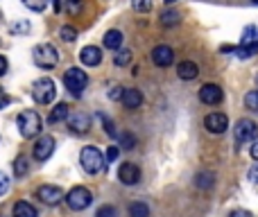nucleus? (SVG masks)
<instances>
[{
  "mask_svg": "<svg viewBox=\"0 0 258 217\" xmlns=\"http://www.w3.org/2000/svg\"><path fill=\"white\" fill-rule=\"evenodd\" d=\"M18 131L23 138H34L41 134V118L36 111H21L18 113Z\"/></svg>",
  "mask_w": 258,
  "mask_h": 217,
  "instance_id": "nucleus-1",
  "label": "nucleus"
},
{
  "mask_svg": "<svg viewBox=\"0 0 258 217\" xmlns=\"http://www.w3.org/2000/svg\"><path fill=\"white\" fill-rule=\"evenodd\" d=\"M32 97L36 99L39 104H50L54 97H57V86L50 77H41V79L34 81L32 86Z\"/></svg>",
  "mask_w": 258,
  "mask_h": 217,
  "instance_id": "nucleus-2",
  "label": "nucleus"
},
{
  "mask_svg": "<svg viewBox=\"0 0 258 217\" xmlns=\"http://www.w3.org/2000/svg\"><path fill=\"white\" fill-rule=\"evenodd\" d=\"M34 63L39 68H54L59 63V52H57V48L54 45H50V43H41V45H36L34 48Z\"/></svg>",
  "mask_w": 258,
  "mask_h": 217,
  "instance_id": "nucleus-3",
  "label": "nucleus"
},
{
  "mask_svg": "<svg viewBox=\"0 0 258 217\" xmlns=\"http://www.w3.org/2000/svg\"><path fill=\"white\" fill-rule=\"evenodd\" d=\"M79 161H81V167H84L89 174H98L104 167V156L98 147H84L79 154Z\"/></svg>",
  "mask_w": 258,
  "mask_h": 217,
  "instance_id": "nucleus-4",
  "label": "nucleus"
},
{
  "mask_svg": "<svg viewBox=\"0 0 258 217\" xmlns=\"http://www.w3.org/2000/svg\"><path fill=\"white\" fill-rule=\"evenodd\" d=\"M91 201H93V194H91V190L84 188V185H77V188H72L70 192L66 194V203L70 210H84V208L91 206Z\"/></svg>",
  "mask_w": 258,
  "mask_h": 217,
  "instance_id": "nucleus-5",
  "label": "nucleus"
},
{
  "mask_svg": "<svg viewBox=\"0 0 258 217\" xmlns=\"http://www.w3.org/2000/svg\"><path fill=\"white\" fill-rule=\"evenodd\" d=\"M63 84H66V88L70 90L72 95H81V90L89 84V77H86V72L79 70V68H68V70L63 72Z\"/></svg>",
  "mask_w": 258,
  "mask_h": 217,
  "instance_id": "nucleus-6",
  "label": "nucleus"
},
{
  "mask_svg": "<svg viewBox=\"0 0 258 217\" xmlns=\"http://www.w3.org/2000/svg\"><path fill=\"white\" fill-rule=\"evenodd\" d=\"M233 136L238 143H249V140H253L258 136V125L253 120H249V118H242V120H238V125H235Z\"/></svg>",
  "mask_w": 258,
  "mask_h": 217,
  "instance_id": "nucleus-7",
  "label": "nucleus"
},
{
  "mask_svg": "<svg viewBox=\"0 0 258 217\" xmlns=\"http://www.w3.org/2000/svg\"><path fill=\"white\" fill-rule=\"evenodd\" d=\"M36 197H39L43 203H48V206H57V203L63 199V192H61V188H57V185H41V188L36 190Z\"/></svg>",
  "mask_w": 258,
  "mask_h": 217,
  "instance_id": "nucleus-8",
  "label": "nucleus"
},
{
  "mask_svg": "<svg viewBox=\"0 0 258 217\" xmlns=\"http://www.w3.org/2000/svg\"><path fill=\"white\" fill-rule=\"evenodd\" d=\"M52 152H54V138L52 136H41V138L34 143V158L36 161H45V158H50Z\"/></svg>",
  "mask_w": 258,
  "mask_h": 217,
  "instance_id": "nucleus-9",
  "label": "nucleus"
},
{
  "mask_svg": "<svg viewBox=\"0 0 258 217\" xmlns=\"http://www.w3.org/2000/svg\"><path fill=\"white\" fill-rule=\"evenodd\" d=\"M204 127H206L211 134H224V131L229 129V118H226L224 113H211V116H206V120H204Z\"/></svg>",
  "mask_w": 258,
  "mask_h": 217,
  "instance_id": "nucleus-10",
  "label": "nucleus"
},
{
  "mask_svg": "<svg viewBox=\"0 0 258 217\" xmlns=\"http://www.w3.org/2000/svg\"><path fill=\"white\" fill-rule=\"evenodd\" d=\"M199 99H202L204 104L215 106V104L222 102V88L217 84H204L202 88H199Z\"/></svg>",
  "mask_w": 258,
  "mask_h": 217,
  "instance_id": "nucleus-11",
  "label": "nucleus"
},
{
  "mask_svg": "<svg viewBox=\"0 0 258 217\" xmlns=\"http://www.w3.org/2000/svg\"><path fill=\"white\" fill-rule=\"evenodd\" d=\"M118 179H120L125 185L138 183V181H140V170H138V165H134V163H122L120 170H118Z\"/></svg>",
  "mask_w": 258,
  "mask_h": 217,
  "instance_id": "nucleus-12",
  "label": "nucleus"
},
{
  "mask_svg": "<svg viewBox=\"0 0 258 217\" xmlns=\"http://www.w3.org/2000/svg\"><path fill=\"white\" fill-rule=\"evenodd\" d=\"M152 61L156 63L158 68H165L175 61V52H172L170 45H156V48L152 50Z\"/></svg>",
  "mask_w": 258,
  "mask_h": 217,
  "instance_id": "nucleus-13",
  "label": "nucleus"
},
{
  "mask_svg": "<svg viewBox=\"0 0 258 217\" xmlns=\"http://www.w3.org/2000/svg\"><path fill=\"white\" fill-rule=\"evenodd\" d=\"M68 127L75 134H86L91 127V118L86 113H72V116H68Z\"/></svg>",
  "mask_w": 258,
  "mask_h": 217,
  "instance_id": "nucleus-14",
  "label": "nucleus"
},
{
  "mask_svg": "<svg viewBox=\"0 0 258 217\" xmlns=\"http://www.w3.org/2000/svg\"><path fill=\"white\" fill-rule=\"evenodd\" d=\"M79 59L84 66H98V63L102 61V50L95 48V45H86V48H81Z\"/></svg>",
  "mask_w": 258,
  "mask_h": 217,
  "instance_id": "nucleus-15",
  "label": "nucleus"
},
{
  "mask_svg": "<svg viewBox=\"0 0 258 217\" xmlns=\"http://www.w3.org/2000/svg\"><path fill=\"white\" fill-rule=\"evenodd\" d=\"M122 104H125L127 108H138L140 104H143V95H140L138 88H125V93H122Z\"/></svg>",
  "mask_w": 258,
  "mask_h": 217,
  "instance_id": "nucleus-16",
  "label": "nucleus"
},
{
  "mask_svg": "<svg viewBox=\"0 0 258 217\" xmlns=\"http://www.w3.org/2000/svg\"><path fill=\"white\" fill-rule=\"evenodd\" d=\"M177 75L181 77V79H195V77L199 75V68L195 61H181L179 66H177Z\"/></svg>",
  "mask_w": 258,
  "mask_h": 217,
  "instance_id": "nucleus-17",
  "label": "nucleus"
},
{
  "mask_svg": "<svg viewBox=\"0 0 258 217\" xmlns=\"http://www.w3.org/2000/svg\"><path fill=\"white\" fill-rule=\"evenodd\" d=\"M68 113H70V108H68V104H57V106L50 111V116H48V122L50 125H57V122H61V120H66L68 118Z\"/></svg>",
  "mask_w": 258,
  "mask_h": 217,
  "instance_id": "nucleus-18",
  "label": "nucleus"
},
{
  "mask_svg": "<svg viewBox=\"0 0 258 217\" xmlns=\"http://www.w3.org/2000/svg\"><path fill=\"white\" fill-rule=\"evenodd\" d=\"M122 45V34L118 30H109L107 34H104V48L109 50H118Z\"/></svg>",
  "mask_w": 258,
  "mask_h": 217,
  "instance_id": "nucleus-19",
  "label": "nucleus"
},
{
  "mask_svg": "<svg viewBox=\"0 0 258 217\" xmlns=\"http://www.w3.org/2000/svg\"><path fill=\"white\" fill-rule=\"evenodd\" d=\"M14 217H36V208L27 201H18L14 206Z\"/></svg>",
  "mask_w": 258,
  "mask_h": 217,
  "instance_id": "nucleus-20",
  "label": "nucleus"
},
{
  "mask_svg": "<svg viewBox=\"0 0 258 217\" xmlns=\"http://www.w3.org/2000/svg\"><path fill=\"white\" fill-rule=\"evenodd\" d=\"M129 215L131 217H149V206L143 201H134L129 206Z\"/></svg>",
  "mask_w": 258,
  "mask_h": 217,
  "instance_id": "nucleus-21",
  "label": "nucleus"
},
{
  "mask_svg": "<svg viewBox=\"0 0 258 217\" xmlns=\"http://www.w3.org/2000/svg\"><path fill=\"white\" fill-rule=\"evenodd\" d=\"M251 43H258V27L249 25V27H244V32H242V43H240V45H251Z\"/></svg>",
  "mask_w": 258,
  "mask_h": 217,
  "instance_id": "nucleus-22",
  "label": "nucleus"
},
{
  "mask_svg": "<svg viewBox=\"0 0 258 217\" xmlns=\"http://www.w3.org/2000/svg\"><path fill=\"white\" fill-rule=\"evenodd\" d=\"M27 170H30V163H27V158L21 154V156L14 161V174H16V176H25Z\"/></svg>",
  "mask_w": 258,
  "mask_h": 217,
  "instance_id": "nucleus-23",
  "label": "nucleus"
},
{
  "mask_svg": "<svg viewBox=\"0 0 258 217\" xmlns=\"http://www.w3.org/2000/svg\"><path fill=\"white\" fill-rule=\"evenodd\" d=\"M256 52H258V43H251V45H240V48H235V54H238L240 59H249V57H253Z\"/></svg>",
  "mask_w": 258,
  "mask_h": 217,
  "instance_id": "nucleus-24",
  "label": "nucleus"
},
{
  "mask_svg": "<svg viewBox=\"0 0 258 217\" xmlns=\"http://www.w3.org/2000/svg\"><path fill=\"white\" fill-rule=\"evenodd\" d=\"M181 21V16H179V12H172V9H170V12H163L161 14V25H177V23H179Z\"/></svg>",
  "mask_w": 258,
  "mask_h": 217,
  "instance_id": "nucleus-25",
  "label": "nucleus"
},
{
  "mask_svg": "<svg viewBox=\"0 0 258 217\" xmlns=\"http://www.w3.org/2000/svg\"><path fill=\"white\" fill-rule=\"evenodd\" d=\"M129 61H131V52H129V50H120V48H118L116 57H113V63H116V66H127Z\"/></svg>",
  "mask_w": 258,
  "mask_h": 217,
  "instance_id": "nucleus-26",
  "label": "nucleus"
},
{
  "mask_svg": "<svg viewBox=\"0 0 258 217\" xmlns=\"http://www.w3.org/2000/svg\"><path fill=\"white\" fill-rule=\"evenodd\" d=\"M50 0H23V5H25L27 9H32V12H43L45 7H48Z\"/></svg>",
  "mask_w": 258,
  "mask_h": 217,
  "instance_id": "nucleus-27",
  "label": "nucleus"
},
{
  "mask_svg": "<svg viewBox=\"0 0 258 217\" xmlns=\"http://www.w3.org/2000/svg\"><path fill=\"white\" fill-rule=\"evenodd\" d=\"M9 30H12L14 34H27V32H30V23L27 21H16V23L9 25Z\"/></svg>",
  "mask_w": 258,
  "mask_h": 217,
  "instance_id": "nucleus-28",
  "label": "nucleus"
},
{
  "mask_svg": "<svg viewBox=\"0 0 258 217\" xmlns=\"http://www.w3.org/2000/svg\"><path fill=\"white\" fill-rule=\"evenodd\" d=\"M59 34H61V39L68 41V43H72V41L77 39V30H75V27H70V25H63Z\"/></svg>",
  "mask_w": 258,
  "mask_h": 217,
  "instance_id": "nucleus-29",
  "label": "nucleus"
},
{
  "mask_svg": "<svg viewBox=\"0 0 258 217\" xmlns=\"http://www.w3.org/2000/svg\"><path fill=\"white\" fill-rule=\"evenodd\" d=\"M131 7H134V12L145 14L152 9V0H131Z\"/></svg>",
  "mask_w": 258,
  "mask_h": 217,
  "instance_id": "nucleus-30",
  "label": "nucleus"
},
{
  "mask_svg": "<svg viewBox=\"0 0 258 217\" xmlns=\"http://www.w3.org/2000/svg\"><path fill=\"white\" fill-rule=\"evenodd\" d=\"M195 181H197L199 188H211V185H213V174H211V172H206V174L202 172V174H197V179H195Z\"/></svg>",
  "mask_w": 258,
  "mask_h": 217,
  "instance_id": "nucleus-31",
  "label": "nucleus"
},
{
  "mask_svg": "<svg viewBox=\"0 0 258 217\" xmlns=\"http://www.w3.org/2000/svg\"><path fill=\"white\" fill-rule=\"evenodd\" d=\"M244 102H247V106L251 108V111H258V90H251V93H247Z\"/></svg>",
  "mask_w": 258,
  "mask_h": 217,
  "instance_id": "nucleus-32",
  "label": "nucleus"
},
{
  "mask_svg": "<svg viewBox=\"0 0 258 217\" xmlns=\"http://www.w3.org/2000/svg\"><path fill=\"white\" fill-rule=\"evenodd\" d=\"M120 143H122V147H125V149H131L136 145V138L125 131V134H120Z\"/></svg>",
  "mask_w": 258,
  "mask_h": 217,
  "instance_id": "nucleus-33",
  "label": "nucleus"
},
{
  "mask_svg": "<svg viewBox=\"0 0 258 217\" xmlns=\"http://www.w3.org/2000/svg\"><path fill=\"white\" fill-rule=\"evenodd\" d=\"M95 217H116V208L113 206H102L98 212H95Z\"/></svg>",
  "mask_w": 258,
  "mask_h": 217,
  "instance_id": "nucleus-34",
  "label": "nucleus"
},
{
  "mask_svg": "<svg viewBox=\"0 0 258 217\" xmlns=\"http://www.w3.org/2000/svg\"><path fill=\"white\" fill-rule=\"evenodd\" d=\"M66 5H68V12L77 14L79 12V7H81V0H66Z\"/></svg>",
  "mask_w": 258,
  "mask_h": 217,
  "instance_id": "nucleus-35",
  "label": "nucleus"
},
{
  "mask_svg": "<svg viewBox=\"0 0 258 217\" xmlns=\"http://www.w3.org/2000/svg\"><path fill=\"white\" fill-rule=\"evenodd\" d=\"M122 93H125V88H120V86H113V88L109 90V97H111V99H122Z\"/></svg>",
  "mask_w": 258,
  "mask_h": 217,
  "instance_id": "nucleus-36",
  "label": "nucleus"
},
{
  "mask_svg": "<svg viewBox=\"0 0 258 217\" xmlns=\"http://www.w3.org/2000/svg\"><path fill=\"white\" fill-rule=\"evenodd\" d=\"M118 154H120V149L116 147V145H111V147H109V152H107V161L109 163H113L118 158Z\"/></svg>",
  "mask_w": 258,
  "mask_h": 217,
  "instance_id": "nucleus-37",
  "label": "nucleus"
},
{
  "mask_svg": "<svg viewBox=\"0 0 258 217\" xmlns=\"http://www.w3.org/2000/svg\"><path fill=\"white\" fill-rule=\"evenodd\" d=\"M102 120H104V131H107L109 136H116V129H113V122H111V120H107L104 116H102Z\"/></svg>",
  "mask_w": 258,
  "mask_h": 217,
  "instance_id": "nucleus-38",
  "label": "nucleus"
},
{
  "mask_svg": "<svg viewBox=\"0 0 258 217\" xmlns=\"http://www.w3.org/2000/svg\"><path fill=\"white\" fill-rule=\"evenodd\" d=\"M9 102H12V97H9V95L5 93L3 88H0V108H5V106H7Z\"/></svg>",
  "mask_w": 258,
  "mask_h": 217,
  "instance_id": "nucleus-39",
  "label": "nucleus"
},
{
  "mask_svg": "<svg viewBox=\"0 0 258 217\" xmlns=\"http://www.w3.org/2000/svg\"><path fill=\"white\" fill-rule=\"evenodd\" d=\"M249 181H253V183H258V165H253L251 170H249Z\"/></svg>",
  "mask_w": 258,
  "mask_h": 217,
  "instance_id": "nucleus-40",
  "label": "nucleus"
},
{
  "mask_svg": "<svg viewBox=\"0 0 258 217\" xmlns=\"http://www.w3.org/2000/svg\"><path fill=\"white\" fill-rule=\"evenodd\" d=\"M7 185H9V181H7V176L3 174V172H0V194L5 192V190H7Z\"/></svg>",
  "mask_w": 258,
  "mask_h": 217,
  "instance_id": "nucleus-41",
  "label": "nucleus"
},
{
  "mask_svg": "<svg viewBox=\"0 0 258 217\" xmlns=\"http://www.w3.org/2000/svg\"><path fill=\"white\" fill-rule=\"evenodd\" d=\"M231 217H251V212L249 210H233L231 212Z\"/></svg>",
  "mask_w": 258,
  "mask_h": 217,
  "instance_id": "nucleus-42",
  "label": "nucleus"
},
{
  "mask_svg": "<svg viewBox=\"0 0 258 217\" xmlns=\"http://www.w3.org/2000/svg\"><path fill=\"white\" fill-rule=\"evenodd\" d=\"M5 72H7V59L0 54V75H5Z\"/></svg>",
  "mask_w": 258,
  "mask_h": 217,
  "instance_id": "nucleus-43",
  "label": "nucleus"
},
{
  "mask_svg": "<svg viewBox=\"0 0 258 217\" xmlns=\"http://www.w3.org/2000/svg\"><path fill=\"white\" fill-rule=\"evenodd\" d=\"M249 154H251L253 161H258V143H253V145H251V152H249Z\"/></svg>",
  "mask_w": 258,
  "mask_h": 217,
  "instance_id": "nucleus-44",
  "label": "nucleus"
},
{
  "mask_svg": "<svg viewBox=\"0 0 258 217\" xmlns=\"http://www.w3.org/2000/svg\"><path fill=\"white\" fill-rule=\"evenodd\" d=\"M52 7H54V12H61V3L59 0H52Z\"/></svg>",
  "mask_w": 258,
  "mask_h": 217,
  "instance_id": "nucleus-45",
  "label": "nucleus"
},
{
  "mask_svg": "<svg viewBox=\"0 0 258 217\" xmlns=\"http://www.w3.org/2000/svg\"><path fill=\"white\" fill-rule=\"evenodd\" d=\"M165 3H167V5H172V3H177V0H165Z\"/></svg>",
  "mask_w": 258,
  "mask_h": 217,
  "instance_id": "nucleus-46",
  "label": "nucleus"
},
{
  "mask_svg": "<svg viewBox=\"0 0 258 217\" xmlns=\"http://www.w3.org/2000/svg\"><path fill=\"white\" fill-rule=\"evenodd\" d=\"M251 3H256V5H258V0H251Z\"/></svg>",
  "mask_w": 258,
  "mask_h": 217,
  "instance_id": "nucleus-47",
  "label": "nucleus"
}]
</instances>
